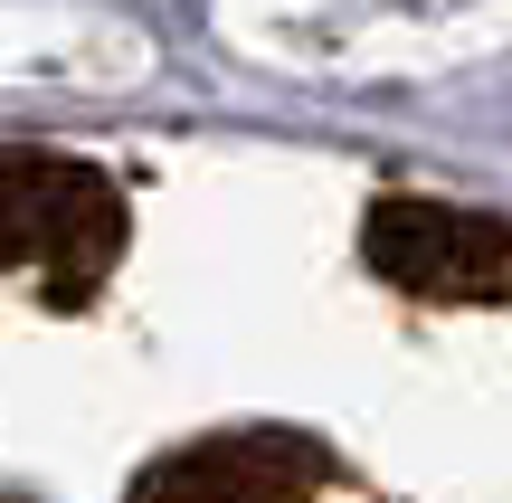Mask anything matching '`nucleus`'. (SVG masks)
Returning <instances> with one entry per match:
<instances>
[{"label":"nucleus","mask_w":512,"mask_h":503,"mask_svg":"<svg viewBox=\"0 0 512 503\" xmlns=\"http://www.w3.org/2000/svg\"><path fill=\"white\" fill-rule=\"evenodd\" d=\"M313 475L304 447L285 437H238V447H200V456H171L133 503H285Z\"/></svg>","instance_id":"f257e3e1"}]
</instances>
